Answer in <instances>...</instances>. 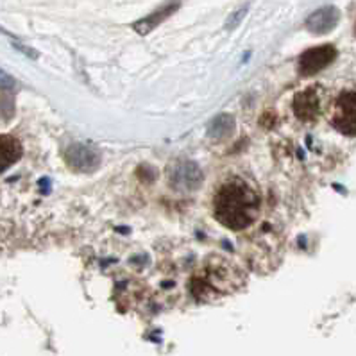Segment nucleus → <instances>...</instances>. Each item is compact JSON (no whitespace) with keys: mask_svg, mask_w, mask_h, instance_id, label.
Wrapping results in <instances>:
<instances>
[{"mask_svg":"<svg viewBox=\"0 0 356 356\" xmlns=\"http://www.w3.org/2000/svg\"><path fill=\"white\" fill-rule=\"evenodd\" d=\"M260 192L243 177H231L217 190L213 199L215 218L233 231L248 229L260 215Z\"/></svg>","mask_w":356,"mask_h":356,"instance_id":"obj_1","label":"nucleus"},{"mask_svg":"<svg viewBox=\"0 0 356 356\" xmlns=\"http://www.w3.org/2000/svg\"><path fill=\"white\" fill-rule=\"evenodd\" d=\"M330 122L340 134L356 136V88L339 93L331 104Z\"/></svg>","mask_w":356,"mask_h":356,"instance_id":"obj_2","label":"nucleus"},{"mask_svg":"<svg viewBox=\"0 0 356 356\" xmlns=\"http://www.w3.org/2000/svg\"><path fill=\"white\" fill-rule=\"evenodd\" d=\"M323 111V92L321 86H308L293 99V113L299 120L314 122Z\"/></svg>","mask_w":356,"mask_h":356,"instance_id":"obj_3","label":"nucleus"},{"mask_svg":"<svg viewBox=\"0 0 356 356\" xmlns=\"http://www.w3.org/2000/svg\"><path fill=\"white\" fill-rule=\"evenodd\" d=\"M337 58V49L333 45H321L314 47L310 51L302 52L299 58V74L301 76H314L317 72L324 70L327 65L333 63Z\"/></svg>","mask_w":356,"mask_h":356,"instance_id":"obj_4","label":"nucleus"},{"mask_svg":"<svg viewBox=\"0 0 356 356\" xmlns=\"http://www.w3.org/2000/svg\"><path fill=\"white\" fill-rule=\"evenodd\" d=\"M202 176L197 165L190 163V161H179L172 167L170 170V185L176 190H190L197 188L201 185Z\"/></svg>","mask_w":356,"mask_h":356,"instance_id":"obj_5","label":"nucleus"},{"mask_svg":"<svg viewBox=\"0 0 356 356\" xmlns=\"http://www.w3.org/2000/svg\"><path fill=\"white\" fill-rule=\"evenodd\" d=\"M99 152L90 145L74 143L67 149V163L77 172H92L99 165Z\"/></svg>","mask_w":356,"mask_h":356,"instance_id":"obj_6","label":"nucleus"},{"mask_svg":"<svg viewBox=\"0 0 356 356\" xmlns=\"http://www.w3.org/2000/svg\"><path fill=\"white\" fill-rule=\"evenodd\" d=\"M179 8H181L179 0H172V2H168V4L161 6L159 9H156L154 13H151L149 17L142 18V20H138L136 24H133V29L136 31L138 34H142V36H145V34H149L151 31H154L158 26H161V24H163L167 18H170L172 15L176 13Z\"/></svg>","mask_w":356,"mask_h":356,"instance_id":"obj_7","label":"nucleus"},{"mask_svg":"<svg viewBox=\"0 0 356 356\" xmlns=\"http://www.w3.org/2000/svg\"><path fill=\"white\" fill-rule=\"evenodd\" d=\"M337 22H339V11H337L335 8H324L315 11V13L308 18L306 27H308V31H312L314 34H324L330 33V31L337 26Z\"/></svg>","mask_w":356,"mask_h":356,"instance_id":"obj_8","label":"nucleus"},{"mask_svg":"<svg viewBox=\"0 0 356 356\" xmlns=\"http://www.w3.org/2000/svg\"><path fill=\"white\" fill-rule=\"evenodd\" d=\"M22 158V143L15 136L0 134V172L13 167Z\"/></svg>","mask_w":356,"mask_h":356,"instance_id":"obj_9","label":"nucleus"},{"mask_svg":"<svg viewBox=\"0 0 356 356\" xmlns=\"http://www.w3.org/2000/svg\"><path fill=\"white\" fill-rule=\"evenodd\" d=\"M233 129H235V118L229 115H218L217 118L211 120L208 134L211 138H224V136H229Z\"/></svg>","mask_w":356,"mask_h":356,"instance_id":"obj_10","label":"nucleus"},{"mask_svg":"<svg viewBox=\"0 0 356 356\" xmlns=\"http://www.w3.org/2000/svg\"><path fill=\"white\" fill-rule=\"evenodd\" d=\"M248 11H249V6L248 4L243 6V8L236 9V11H233V13H231V17L226 20V29L227 31L236 29V27L240 26V22L243 20V17L248 15Z\"/></svg>","mask_w":356,"mask_h":356,"instance_id":"obj_11","label":"nucleus"},{"mask_svg":"<svg viewBox=\"0 0 356 356\" xmlns=\"http://www.w3.org/2000/svg\"><path fill=\"white\" fill-rule=\"evenodd\" d=\"M15 86H17V81L4 70H0V90H13Z\"/></svg>","mask_w":356,"mask_h":356,"instance_id":"obj_12","label":"nucleus"},{"mask_svg":"<svg viewBox=\"0 0 356 356\" xmlns=\"http://www.w3.org/2000/svg\"><path fill=\"white\" fill-rule=\"evenodd\" d=\"M355 33H356V24H355Z\"/></svg>","mask_w":356,"mask_h":356,"instance_id":"obj_13","label":"nucleus"}]
</instances>
